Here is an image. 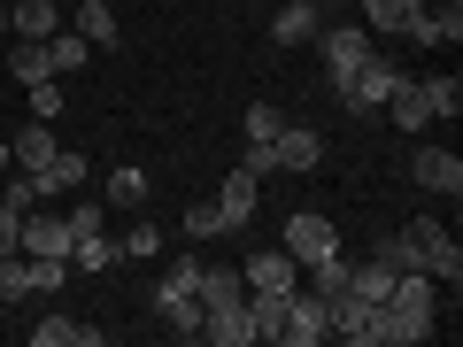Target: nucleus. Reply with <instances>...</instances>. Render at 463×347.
Returning <instances> with one entry per match:
<instances>
[{"label":"nucleus","mask_w":463,"mask_h":347,"mask_svg":"<svg viewBox=\"0 0 463 347\" xmlns=\"http://www.w3.org/2000/svg\"><path fill=\"white\" fill-rule=\"evenodd\" d=\"M440 332V286L425 270H394V294L371 316V347H417Z\"/></svg>","instance_id":"f257e3e1"},{"label":"nucleus","mask_w":463,"mask_h":347,"mask_svg":"<svg viewBox=\"0 0 463 347\" xmlns=\"http://www.w3.org/2000/svg\"><path fill=\"white\" fill-rule=\"evenodd\" d=\"M394 78H402V62L379 47L347 85H332V93H340V108H347V124H379V108H386V93H394Z\"/></svg>","instance_id":"f03ea898"},{"label":"nucleus","mask_w":463,"mask_h":347,"mask_svg":"<svg viewBox=\"0 0 463 347\" xmlns=\"http://www.w3.org/2000/svg\"><path fill=\"white\" fill-rule=\"evenodd\" d=\"M410 231V248H417V270H425L432 286H448L456 294L463 286V248H456V231L440 224V216H417V224H402Z\"/></svg>","instance_id":"7ed1b4c3"},{"label":"nucleus","mask_w":463,"mask_h":347,"mask_svg":"<svg viewBox=\"0 0 463 347\" xmlns=\"http://www.w3.org/2000/svg\"><path fill=\"white\" fill-rule=\"evenodd\" d=\"M309 47L325 54V78H332V85H347L355 70L371 62V54H379V39H371L364 23H317V39H309Z\"/></svg>","instance_id":"20e7f679"},{"label":"nucleus","mask_w":463,"mask_h":347,"mask_svg":"<svg viewBox=\"0 0 463 347\" xmlns=\"http://www.w3.org/2000/svg\"><path fill=\"white\" fill-rule=\"evenodd\" d=\"M325 340H332V301L317 286H294L279 316V347H325Z\"/></svg>","instance_id":"39448f33"},{"label":"nucleus","mask_w":463,"mask_h":347,"mask_svg":"<svg viewBox=\"0 0 463 347\" xmlns=\"http://www.w3.org/2000/svg\"><path fill=\"white\" fill-rule=\"evenodd\" d=\"M279 248L294 255L301 270H309V263H325V255H340V231H332V224H325V216H317V209H301V216H286Z\"/></svg>","instance_id":"423d86ee"},{"label":"nucleus","mask_w":463,"mask_h":347,"mask_svg":"<svg viewBox=\"0 0 463 347\" xmlns=\"http://www.w3.org/2000/svg\"><path fill=\"white\" fill-rule=\"evenodd\" d=\"M386 124H394V132L402 139H425L432 132V108H425V78H410V70H402V78H394V93H386Z\"/></svg>","instance_id":"0eeeda50"},{"label":"nucleus","mask_w":463,"mask_h":347,"mask_svg":"<svg viewBox=\"0 0 463 347\" xmlns=\"http://www.w3.org/2000/svg\"><path fill=\"white\" fill-rule=\"evenodd\" d=\"M240 278H248V294H294L301 286V263L286 248H255L248 263H240Z\"/></svg>","instance_id":"6e6552de"},{"label":"nucleus","mask_w":463,"mask_h":347,"mask_svg":"<svg viewBox=\"0 0 463 347\" xmlns=\"http://www.w3.org/2000/svg\"><path fill=\"white\" fill-rule=\"evenodd\" d=\"M24 255H47V263H70V216H47V209H24V231H16Z\"/></svg>","instance_id":"1a4fd4ad"},{"label":"nucleus","mask_w":463,"mask_h":347,"mask_svg":"<svg viewBox=\"0 0 463 347\" xmlns=\"http://www.w3.org/2000/svg\"><path fill=\"white\" fill-rule=\"evenodd\" d=\"M325 163V132H309V124H279V139H270V170H317Z\"/></svg>","instance_id":"9d476101"},{"label":"nucleus","mask_w":463,"mask_h":347,"mask_svg":"<svg viewBox=\"0 0 463 347\" xmlns=\"http://www.w3.org/2000/svg\"><path fill=\"white\" fill-rule=\"evenodd\" d=\"M410 178L425 185V193H448V201L463 193V163L448 147H410Z\"/></svg>","instance_id":"9b49d317"},{"label":"nucleus","mask_w":463,"mask_h":347,"mask_svg":"<svg viewBox=\"0 0 463 347\" xmlns=\"http://www.w3.org/2000/svg\"><path fill=\"white\" fill-rule=\"evenodd\" d=\"M216 209H224V224H232V231H248V224H255V209H263V178H255V170H232V178L216 185Z\"/></svg>","instance_id":"f8f14e48"},{"label":"nucleus","mask_w":463,"mask_h":347,"mask_svg":"<svg viewBox=\"0 0 463 347\" xmlns=\"http://www.w3.org/2000/svg\"><path fill=\"white\" fill-rule=\"evenodd\" d=\"M417 16H425V0H364V32L371 39H410Z\"/></svg>","instance_id":"ddd939ff"},{"label":"nucleus","mask_w":463,"mask_h":347,"mask_svg":"<svg viewBox=\"0 0 463 347\" xmlns=\"http://www.w3.org/2000/svg\"><path fill=\"white\" fill-rule=\"evenodd\" d=\"M54 147H62V139H54V124H47V116H32V124L8 139V163H16V170H47Z\"/></svg>","instance_id":"4468645a"},{"label":"nucleus","mask_w":463,"mask_h":347,"mask_svg":"<svg viewBox=\"0 0 463 347\" xmlns=\"http://www.w3.org/2000/svg\"><path fill=\"white\" fill-rule=\"evenodd\" d=\"M325 8H301V0H279V16H270V47H309Z\"/></svg>","instance_id":"2eb2a0df"},{"label":"nucleus","mask_w":463,"mask_h":347,"mask_svg":"<svg viewBox=\"0 0 463 347\" xmlns=\"http://www.w3.org/2000/svg\"><path fill=\"white\" fill-rule=\"evenodd\" d=\"M8 32L16 39H54L62 32V8L54 0H8Z\"/></svg>","instance_id":"dca6fc26"},{"label":"nucleus","mask_w":463,"mask_h":347,"mask_svg":"<svg viewBox=\"0 0 463 347\" xmlns=\"http://www.w3.org/2000/svg\"><path fill=\"white\" fill-rule=\"evenodd\" d=\"M32 347H100V324H78V316H39Z\"/></svg>","instance_id":"f3484780"},{"label":"nucleus","mask_w":463,"mask_h":347,"mask_svg":"<svg viewBox=\"0 0 463 347\" xmlns=\"http://www.w3.org/2000/svg\"><path fill=\"white\" fill-rule=\"evenodd\" d=\"M410 39H417V47H456V39H463V0H448V8H425Z\"/></svg>","instance_id":"a211bd4d"},{"label":"nucleus","mask_w":463,"mask_h":347,"mask_svg":"<svg viewBox=\"0 0 463 347\" xmlns=\"http://www.w3.org/2000/svg\"><path fill=\"white\" fill-rule=\"evenodd\" d=\"M124 263V248H116L109 231H85V239H70V270H85V278H93V270H116Z\"/></svg>","instance_id":"6ab92c4d"},{"label":"nucleus","mask_w":463,"mask_h":347,"mask_svg":"<svg viewBox=\"0 0 463 347\" xmlns=\"http://www.w3.org/2000/svg\"><path fill=\"white\" fill-rule=\"evenodd\" d=\"M232 301H248V278L224 263H201V309H232Z\"/></svg>","instance_id":"aec40b11"},{"label":"nucleus","mask_w":463,"mask_h":347,"mask_svg":"<svg viewBox=\"0 0 463 347\" xmlns=\"http://www.w3.org/2000/svg\"><path fill=\"white\" fill-rule=\"evenodd\" d=\"M371 301H355V294H332V340H364L371 347Z\"/></svg>","instance_id":"412c9836"},{"label":"nucleus","mask_w":463,"mask_h":347,"mask_svg":"<svg viewBox=\"0 0 463 347\" xmlns=\"http://www.w3.org/2000/svg\"><path fill=\"white\" fill-rule=\"evenodd\" d=\"M32 178L47 185V201H54V193H78V185H85V155H78V147H54V163L32 170Z\"/></svg>","instance_id":"4be33fe9"},{"label":"nucleus","mask_w":463,"mask_h":347,"mask_svg":"<svg viewBox=\"0 0 463 347\" xmlns=\"http://www.w3.org/2000/svg\"><path fill=\"white\" fill-rule=\"evenodd\" d=\"M347 294H355V301H371V309H379V301L394 294V270H386L379 255H371V263H347Z\"/></svg>","instance_id":"5701e85b"},{"label":"nucleus","mask_w":463,"mask_h":347,"mask_svg":"<svg viewBox=\"0 0 463 347\" xmlns=\"http://www.w3.org/2000/svg\"><path fill=\"white\" fill-rule=\"evenodd\" d=\"M78 39L85 47H116V8L109 0H78Z\"/></svg>","instance_id":"b1692460"},{"label":"nucleus","mask_w":463,"mask_h":347,"mask_svg":"<svg viewBox=\"0 0 463 347\" xmlns=\"http://www.w3.org/2000/svg\"><path fill=\"white\" fill-rule=\"evenodd\" d=\"M85 54H93V47H85L78 32H54V39H47V70H54V78H78Z\"/></svg>","instance_id":"393cba45"},{"label":"nucleus","mask_w":463,"mask_h":347,"mask_svg":"<svg viewBox=\"0 0 463 347\" xmlns=\"http://www.w3.org/2000/svg\"><path fill=\"white\" fill-rule=\"evenodd\" d=\"M155 316H163L178 340H201V294H178V301H155Z\"/></svg>","instance_id":"a878e982"},{"label":"nucleus","mask_w":463,"mask_h":347,"mask_svg":"<svg viewBox=\"0 0 463 347\" xmlns=\"http://www.w3.org/2000/svg\"><path fill=\"white\" fill-rule=\"evenodd\" d=\"M279 316H286V294H248V324L263 347H279Z\"/></svg>","instance_id":"bb28decb"},{"label":"nucleus","mask_w":463,"mask_h":347,"mask_svg":"<svg viewBox=\"0 0 463 347\" xmlns=\"http://www.w3.org/2000/svg\"><path fill=\"white\" fill-rule=\"evenodd\" d=\"M185 239H232V224H224V209H216V201H194V209H185Z\"/></svg>","instance_id":"cd10ccee"},{"label":"nucleus","mask_w":463,"mask_h":347,"mask_svg":"<svg viewBox=\"0 0 463 347\" xmlns=\"http://www.w3.org/2000/svg\"><path fill=\"white\" fill-rule=\"evenodd\" d=\"M8 70H16V85H39V78H54V70H47V39H16Z\"/></svg>","instance_id":"c85d7f7f"},{"label":"nucleus","mask_w":463,"mask_h":347,"mask_svg":"<svg viewBox=\"0 0 463 347\" xmlns=\"http://www.w3.org/2000/svg\"><path fill=\"white\" fill-rule=\"evenodd\" d=\"M116 248H124V263H155V255H163V224H147V216H139Z\"/></svg>","instance_id":"c756f323"},{"label":"nucleus","mask_w":463,"mask_h":347,"mask_svg":"<svg viewBox=\"0 0 463 347\" xmlns=\"http://www.w3.org/2000/svg\"><path fill=\"white\" fill-rule=\"evenodd\" d=\"M109 201H116V209H139V201H147V170H139V163L109 170Z\"/></svg>","instance_id":"7c9ffc66"},{"label":"nucleus","mask_w":463,"mask_h":347,"mask_svg":"<svg viewBox=\"0 0 463 347\" xmlns=\"http://www.w3.org/2000/svg\"><path fill=\"white\" fill-rule=\"evenodd\" d=\"M425 108H432V124H456L463 85H456V78H425Z\"/></svg>","instance_id":"2f4dec72"},{"label":"nucleus","mask_w":463,"mask_h":347,"mask_svg":"<svg viewBox=\"0 0 463 347\" xmlns=\"http://www.w3.org/2000/svg\"><path fill=\"white\" fill-rule=\"evenodd\" d=\"M301 278H309V286H317L325 301H332V294H347V255H325V263H309Z\"/></svg>","instance_id":"473e14b6"},{"label":"nucleus","mask_w":463,"mask_h":347,"mask_svg":"<svg viewBox=\"0 0 463 347\" xmlns=\"http://www.w3.org/2000/svg\"><path fill=\"white\" fill-rule=\"evenodd\" d=\"M178 294H201V255H194V263H170V270H163L155 301H178Z\"/></svg>","instance_id":"72a5a7b5"},{"label":"nucleus","mask_w":463,"mask_h":347,"mask_svg":"<svg viewBox=\"0 0 463 347\" xmlns=\"http://www.w3.org/2000/svg\"><path fill=\"white\" fill-rule=\"evenodd\" d=\"M24 294H32V263L16 248V255H0V301H24Z\"/></svg>","instance_id":"f704fd0d"},{"label":"nucleus","mask_w":463,"mask_h":347,"mask_svg":"<svg viewBox=\"0 0 463 347\" xmlns=\"http://www.w3.org/2000/svg\"><path fill=\"white\" fill-rule=\"evenodd\" d=\"M371 255H379L386 270H417V248H410V231H386V239H379Z\"/></svg>","instance_id":"c9c22d12"},{"label":"nucleus","mask_w":463,"mask_h":347,"mask_svg":"<svg viewBox=\"0 0 463 347\" xmlns=\"http://www.w3.org/2000/svg\"><path fill=\"white\" fill-rule=\"evenodd\" d=\"M85 231H109V201H78L70 209V239H85Z\"/></svg>","instance_id":"e433bc0d"},{"label":"nucleus","mask_w":463,"mask_h":347,"mask_svg":"<svg viewBox=\"0 0 463 347\" xmlns=\"http://www.w3.org/2000/svg\"><path fill=\"white\" fill-rule=\"evenodd\" d=\"M279 124H286V116L270 108V100H255V108H248V139H279Z\"/></svg>","instance_id":"4c0bfd02"},{"label":"nucleus","mask_w":463,"mask_h":347,"mask_svg":"<svg viewBox=\"0 0 463 347\" xmlns=\"http://www.w3.org/2000/svg\"><path fill=\"white\" fill-rule=\"evenodd\" d=\"M32 116H47V124L62 116V85H54V78H39V85H32Z\"/></svg>","instance_id":"58836bf2"},{"label":"nucleus","mask_w":463,"mask_h":347,"mask_svg":"<svg viewBox=\"0 0 463 347\" xmlns=\"http://www.w3.org/2000/svg\"><path fill=\"white\" fill-rule=\"evenodd\" d=\"M16 231H24V209L0 193V255H16Z\"/></svg>","instance_id":"ea45409f"},{"label":"nucleus","mask_w":463,"mask_h":347,"mask_svg":"<svg viewBox=\"0 0 463 347\" xmlns=\"http://www.w3.org/2000/svg\"><path fill=\"white\" fill-rule=\"evenodd\" d=\"M8 201H16V209H39V201H47V185H39L32 170H16V185H8Z\"/></svg>","instance_id":"a19ab883"},{"label":"nucleus","mask_w":463,"mask_h":347,"mask_svg":"<svg viewBox=\"0 0 463 347\" xmlns=\"http://www.w3.org/2000/svg\"><path fill=\"white\" fill-rule=\"evenodd\" d=\"M8 170H16V163H8V139H0V178H8Z\"/></svg>","instance_id":"79ce46f5"},{"label":"nucleus","mask_w":463,"mask_h":347,"mask_svg":"<svg viewBox=\"0 0 463 347\" xmlns=\"http://www.w3.org/2000/svg\"><path fill=\"white\" fill-rule=\"evenodd\" d=\"M0 39H8V0H0Z\"/></svg>","instance_id":"37998d69"},{"label":"nucleus","mask_w":463,"mask_h":347,"mask_svg":"<svg viewBox=\"0 0 463 347\" xmlns=\"http://www.w3.org/2000/svg\"><path fill=\"white\" fill-rule=\"evenodd\" d=\"M301 8H325V16H332V0H301Z\"/></svg>","instance_id":"c03bdc74"}]
</instances>
